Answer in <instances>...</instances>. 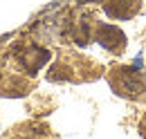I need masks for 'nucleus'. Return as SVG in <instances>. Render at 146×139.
<instances>
[{
	"mask_svg": "<svg viewBox=\"0 0 146 139\" xmlns=\"http://www.w3.org/2000/svg\"><path fill=\"white\" fill-rule=\"evenodd\" d=\"M110 83L115 87V92H119L121 97H139L144 92V81L139 79L137 68H121L112 72Z\"/></svg>",
	"mask_w": 146,
	"mask_h": 139,
	"instance_id": "1",
	"label": "nucleus"
},
{
	"mask_svg": "<svg viewBox=\"0 0 146 139\" xmlns=\"http://www.w3.org/2000/svg\"><path fill=\"white\" fill-rule=\"evenodd\" d=\"M104 9L110 18L128 20V18L137 16V11L142 9V0H108Z\"/></svg>",
	"mask_w": 146,
	"mask_h": 139,
	"instance_id": "3",
	"label": "nucleus"
},
{
	"mask_svg": "<svg viewBox=\"0 0 146 139\" xmlns=\"http://www.w3.org/2000/svg\"><path fill=\"white\" fill-rule=\"evenodd\" d=\"M97 40L108 50V52H124V47H126V36L124 32L119 29V27H115V25H99L97 27Z\"/></svg>",
	"mask_w": 146,
	"mask_h": 139,
	"instance_id": "2",
	"label": "nucleus"
}]
</instances>
